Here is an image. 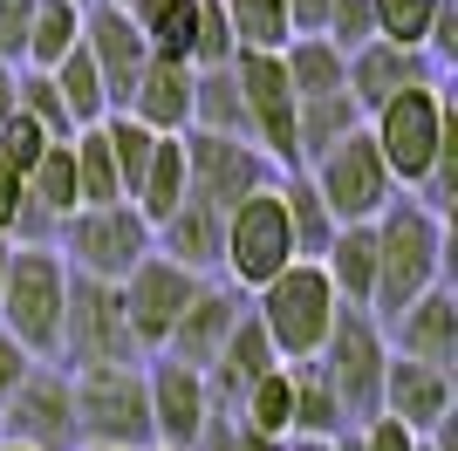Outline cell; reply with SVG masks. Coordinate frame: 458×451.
Wrapping results in <instances>:
<instances>
[{"mask_svg": "<svg viewBox=\"0 0 458 451\" xmlns=\"http://www.w3.org/2000/svg\"><path fill=\"white\" fill-rule=\"evenodd\" d=\"M103 144L116 157V185H123V206H131L137 178H144V165H151V150H157V131H144L131 110H110L103 116Z\"/></svg>", "mask_w": 458, "mask_h": 451, "instance_id": "d590c367", "label": "cell"}, {"mask_svg": "<svg viewBox=\"0 0 458 451\" xmlns=\"http://www.w3.org/2000/svg\"><path fill=\"white\" fill-rule=\"evenodd\" d=\"M62 308H69V267L55 246H14L7 287H0V336L21 342L35 362H55L62 349Z\"/></svg>", "mask_w": 458, "mask_h": 451, "instance_id": "277c9868", "label": "cell"}, {"mask_svg": "<svg viewBox=\"0 0 458 451\" xmlns=\"http://www.w3.org/2000/svg\"><path fill=\"white\" fill-rule=\"evenodd\" d=\"M191 131L206 137H247V103H240V82H233V62L226 69H191Z\"/></svg>", "mask_w": 458, "mask_h": 451, "instance_id": "4316f807", "label": "cell"}, {"mask_svg": "<svg viewBox=\"0 0 458 451\" xmlns=\"http://www.w3.org/2000/svg\"><path fill=\"white\" fill-rule=\"evenodd\" d=\"M287 7V41L294 35H322L328 28V0H281Z\"/></svg>", "mask_w": 458, "mask_h": 451, "instance_id": "f6af8a7d", "label": "cell"}, {"mask_svg": "<svg viewBox=\"0 0 458 451\" xmlns=\"http://www.w3.org/2000/svg\"><path fill=\"white\" fill-rule=\"evenodd\" d=\"M7 253H14V246H7V240H0V287H7Z\"/></svg>", "mask_w": 458, "mask_h": 451, "instance_id": "816d5d0a", "label": "cell"}, {"mask_svg": "<svg viewBox=\"0 0 458 451\" xmlns=\"http://www.w3.org/2000/svg\"><path fill=\"white\" fill-rule=\"evenodd\" d=\"M281 445L287 438H260V431H247V424H233V417H212L191 451H281Z\"/></svg>", "mask_w": 458, "mask_h": 451, "instance_id": "b9f144b4", "label": "cell"}, {"mask_svg": "<svg viewBox=\"0 0 458 451\" xmlns=\"http://www.w3.org/2000/svg\"><path fill=\"white\" fill-rule=\"evenodd\" d=\"M116 7H131V0H116Z\"/></svg>", "mask_w": 458, "mask_h": 451, "instance_id": "9f6ffc18", "label": "cell"}, {"mask_svg": "<svg viewBox=\"0 0 458 451\" xmlns=\"http://www.w3.org/2000/svg\"><path fill=\"white\" fill-rule=\"evenodd\" d=\"M76 396V438L110 451H151V396H144V362H110V370H69Z\"/></svg>", "mask_w": 458, "mask_h": 451, "instance_id": "5b68a950", "label": "cell"}, {"mask_svg": "<svg viewBox=\"0 0 458 451\" xmlns=\"http://www.w3.org/2000/svg\"><path fill=\"white\" fill-rule=\"evenodd\" d=\"M76 451H110V445H76Z\"/></svg>", "mask_w": 458, "mask_h": 451, "instance_id": "11a10c76", "label": "cell"}, {"mask_svg": "<svg viewBox=\"0 0 458 451\" xmlns=\"http://www.w3.org/2000/svg\"><path fill=\"white\" fill-rule=\"evenodd\" d=\"M76 7H89V0H76Z\"/></svg>", "mask_w": 458, "mask_h": 451, "instance_id": "6f0895ef", "label": "cell"}, {"mask_svg": "<svg viewBox=\"0 0 458 451\" xmlns=\"http://www.w3.org/2000/svg\"><path fill=\"white\" fill-rule=\"evenodd\" d=\"M0 451H28V445H7V438H0Z\"/></svg>", "mask_w": 458, "mask_h": 451, "instance_id": "db71d44e", "label": "cell"}, {"mask_svg": "<svg viewBox=\"0 0 458 451\" xmlns=\"http://www.w3.org/2000/svg\"><path fill=\"white\" fill-rule=\"evenodd\" d=\"M131 21L144 48L157 62H185L191 69V41H199V0H131Z\"/></svg>", "mask_w": 458, "mask_h": 451, "instance_id": "484cf974", "label": "cell"}, {"mask_svg": "<svg viewBox=\"0 0 458 451\" xmlns=\"http://www.w3.org/2000/svg\"><path fill=\"white\" fill-rule=\"evenodd\" d=\"M62 370H110V362H144L123 321V301L110 281H82L69 274V308H62Z\"/></svg>", "mask_w": 458, "mask_h": 451, "instance_id": "9c48e42d", "label": "cell"}, {"mask_svg": "<svg viewBox=\"0 0 458 451\" xmlns=\"http://www.w3.org/2000/svg\"><path fill=\"white\" fill-rule=\"evenodd\" d=\"M233 82H240L247 131H253V144L267 150V165L301 171V157H294V89H287L281 55H233Z\"/></svg>", "mask_w": 458, "mask_h": 451, "instance_id": "5bb4252c", "label": "cell"}, {"mask_svg": "<svg viewBox=\"0 0 458 451\" xmlns=\"http://www.w3.org/2000/svg\"><path fill=\"white\" fill-rule=\"evenodd\" d=\"M281 370V356H274V342L260 336V321L253 315H240V328L226 336V349L206 362V390H212V411L219 417H233L240 404H247V390L260 383V376H274Z\"/></svg>", "mask_w": 458, "mask_h": 451, "instance_id": "44dd1931", "label": "cell"}, {"mask_svg": "<svg viewBox=\"0 0 458 451\" xmlns=\"http://www.w3.org/2000/svg\"><path fill=\"white\" fill-rule=\"evenodd\" d=\"M69 157H76V212L82 206H116V199H123L116 157H110V144H103V123H89V131L69 137Z\"/></svg>", "mask_w": 458, "mask_h": 451, "instance_id": "836d02e7", "label": "cell"}, {"mask_svg": "<svg viewBox=\"0 0 458 451\" xmlns=\"http://www.w3.org/2000/svg\"><path fill=\"white\" fill-rule=\"evenodd\" d=\"M452 370H438V362H411V356H390L383 362V396H377V411L383 417H397L403 431H418V438H438L445 424H452Z\"/></svg>", "mask_w": 458, "mask_h": 451, "instance_id": "e0dca14e", "label": "cell"}, {"mask_svg": "<svg viewBox=\"0 0 458 451\" xmlns=\"http://www.w3.org/2000/svg\"><path fill=\"white\" fill-rule=\"evenodd\" d=\"M240 315H247V294H240V287L199 281V294L185 301V315H178V328L165 336V349H157V356H172V362H185V370L206 376V362L219 356V349H226V336L240 328Z\"/></svg>", "mask_w": 458, "mask_h": 451, "instance_id": "ac0fdd59", "label": "cell"}, {"mask_svg": "<svg viewBox=\"0 0 458 451\" xmlns=\"http://www.w3.org/2000/svg\"><path fill=\"white\" fill-rule=\"evenodd\" d=\"M369 144H377L383 171L397 191H418L431 212H452V165H458V137H452V89L445 82H418V89L390 96L383 110L363 116Z\"/></svg>", "mask_w": 458, "mask_h": 451, "instance_id": "6da1fadb", "label": "cell"}, {"mask_svg": "<svg viewBox=\"0 0 458 451\" xmlns=\"http://www.w3.org/2000/svg\"><path fill=\"white\" fill-rule=\"evenodd\" d=\"M287 383H294V417H287V438H343L349 417L328 390V376L315 362H287Z\"/></svg>", "mask_w": 458, "mask_h": 451, "instance_id": "83f0119b", "label": "cell"}, {"mask_svg": "<svg viewBox=\"0 0 458 451\" xmlns=\"http://www.w3.org/2000/svg\"><path fill=\"white\" fill-rule=\"evenodd\" d=\"M48 144H55V137L41 131V123H28L21 110L7 116V123H0V165H7V171H21V178L35 171V157H41Z\"/></svg>", "mask_w": 458, "mask_h": 451, "instance_id": "ab89813d", "label": "cell"}, {"mask_svg": "<svg viewBox=\"0 0 458 451\" xmlns=\"http://www.w3.org/2000/svg\"><path fill=\"white\" fill-rule=\"evenodd\" d=\"M369 233H377V294H369V315L390 321L424 287L445 281V212H431L418 191H397L369 219Z\"/></svg>", "mask_w": 458, "mask_h": 451, "instance_id": "7a4b0ae2", "label": "cell"}, {"mask_svg": "<svg viewBox=\"0 0 458 451\" xmlns=\"http://www.w3.org/2000/svg\"><path fill=\"white\" fill-rule=\"evenodd\" d=\"M240 55H281L287 48V7L281 0H219Z\"/></svg>", "mask_w": 458, "mask_h": 451, "instance_id": "e575fe53", "label": "cell"}, {"mask_svg": "<svg viewBox=\"0 0 458 451\" xmlns=\"http://www.w3.org/2000/svg\"><path fill=\"white\" fill-rule=\"evenodd\" d=\"M131 206L151 226H165L185 206V137H157L151 165H144V178H137V191H131Z\"/></svg>", "mask_w": 458, "mask_h": 451, "instance_id": "f546056e", "label": "cell"}, {"mask_svg": "<svg viewBox=\"0 0 458 451\" xmlns=\"http://www.w3.org/2000/svg\"><path fill=\"white\" fill-rule=\"evenodd\" d=\"M219 233H226V212L185 199L165 226H151V253H165L172 267H191V274L212 281V274H219Z\"/></svg>", "mask_w": 458, "mask_h": 451, "instance_id": "603a6c76", "label": "cell"}, {"mask_svg": "<svg viewBox=\"0 0 458 451\" xmlns=\"http://www.w3.org/2000/svg\"><path fill=\"white\" fill-rule=\"evenodd\" d=\"M274 191H281V206H287L294 260H322V253H328V240H335V219H328V206L315 199L308 171H281V178H274Z\"/></svg>", "mask_w": 458, "mask_h": 451, "instance_id": "4dcf8cb0", "label": "cell"}, {"mask_svg": "<svg viewBox=\"0 0 458 451\" xmlns=\"http://www.w3.org/2000/svg\"><path fill=\"white\" fill-rule=\"evenodd\" d=\"M55 253H62L69 274L116 287L137 260H151V219H144L137 206H123V199H116V206H82V212L62 219Z\"/></svg>", "mask_w": 458, "mask_h": 451, "instance_id": "8992f818", "label": "cell"}, {"mask_svg": "<svg viewBox=\"0 0 458 451\" xmlns=\"http://www.w3.org/2000/svg\"><path fill=\"white\" fill-rule=\"evenodd\" d=\"M82 48H89L96 75H103V89H110V110H123L131 89H137V75H144V62H151V48H144V35H137L131 7L89 0V7H82Z\"/></svg>", "mask_w": 458, "mask_h": 451, "instance_id": "2e32d148", "label": "cell"}, {"mask_svg": "<svg viewBox=\"0 0 458 451\" xmlns=\"http://www.w3.org/2000/svg\"><path fill=\"white\" fill-rule=\"evenodd\" d=\"M315 267L328 274L343 308H369V294H377V233L369 226H335V240Z\"/></svg>", "mask_w": 458, "mask_h": 451, "instance_id": "cb8c5ba5", "label": "cell"}, {"mask_svg": "<svg viewBox=\"0 0 458 451\" xmlns=\"http://www.w3.org/2000/svg\"><path fill=\"white\" fill-rule=\"evenodd\" d=\"M14 110L28 116V123H41V131L55 137H76V123H69V110H62V96H55V82H48V69H21L14 75Z\"/></svg>", "mask_w": 458, "mask_h": 451, "instance_id": "74e56055", "label": "cell"}, {"mask_svg": "<svg viewBox=\"0 0 458 451\" xmlns=\"http://www.w3.org/2000/svg\"><path fill=\"white\" fill-rule=\"evenodd\" d=\"M383 362H390V342H383V321L369 308H343L328 342L315 349V370L328 376V390L343 404L349 424L377 417V396H383Z\"/></svg>", "mask_w": 458, "mask_h": 451, "instance_id": "ba28073f", "label": "cell"}, {"mask_svg": "<svg viewBox=\"0 0 458 451\" xmlns=\"http://www.w3.org/2000/svg\"><path fill=\"white\" fill-rule=\"evenodd\" d=\"M281 69H287V89H294V103H315V96H343L349 82V55L335 48L328 35H294L281 48Z\"/></svg>", "mask_w": 458, "mask_h": 451, "instance_id": "d4e9b609", "label": "cell"}, {"mask_svg": "<svg viewBox=\"0 0 458 451\" xmlns=\"http://www.w3.org/2000/svg\"><path fill=\"white\" fill-rule=\"evenodd\" d=\"M247 315L260 321V336L274 342L281 362H315V349L328 342V328L343 315V301H335V287H328V274L315 260H294L267 287L247 294Z\"/></svg>", "mask_w": 458, "mask_h": 451, "instance_id": "3957f363", "label": "cell"}, {"mask_svg": "<svg viewBox=\"0 0 458 451\" xmlns=\"http://www.w3.org/2000/svg\"><path fill=\"white\" fill-rule=\"evenodd\" d=\"M199 281H206V274H191V267H172L165 253L137 260L131 274L116 281V301H123V321H131L137 356H157V349H165V336L178 328V315H185V301L199 294Z\"/></svg>", "mask_w": 458, "mask_h": 451, "instance_id": "4fadbf2b", "label": "cell"}, {"mask_svg": "<svg viewBox=\"0 0 458 451\" xmlns=\"http://www.w3.org/2000/svg\"><path fill=\"white\" fill-rule=\"evenodd\" d=\"M349 131H363V110L343 96H315V103H294V157L301 165H315L322 150H335Z\"/></svg>", "mask_w": 458, "mask_h": 451, "instance_id": "f1b7e54d", "label": "cell"}, {"mask_svg": "<svg viewBox=\"0 0 458 451\" xmlns=\"http://www.w3.org/2000/svg\"><path fill=\"white\" fill-rule=\"evenodd\" d=\"M14 212H21V171L0 165V240L14 233Z\"/></svg>", "mask_w": 458, "mask_h": 451, "instance_id": "7dc6e473", "label": "cell"}, {"mask_svg": "<svg viewBox=\"0 0 458 451\" xmlns=\"http://www.w3.org/2000/svg\"><path fill=\"white\" fill-rule=\"evenodd\" d=\"M281 451H335V438H287Z\"/></svg>", "mask_w": 458, "mask_h": 451, "instance_id": "681fc988", "label": "cell"}, {"mask_svg": "<svg viewBox=\"0 0 458 451\" xmlns=\"http://www.w3.org/2000/svg\"><path fill=\"white\" fill-rule=\"evenodd\" d=\"M28 14H35V0H0V62L7 69L28 62Z\"/></svg>", "mask_w": 458, "mask_h": 451, "instance_id": "7bdbcfd3", "label": "cell"}, {"mask_svg": "<svg viewBox=\"0 0 458 451\" xmlns=\"http://www.w3.org/2000/svg\"><path fill=\"white\" fill-rule=\"evenodd\" d=\"M418 451H445V445H438V438H424V445H418Z\"/></svg>", "mask_w": 458, "mask_h": 451, "instance_id": "f5cc1de1", "label": "cell"}, {"mask_svg": "<svg viewBox=\"0 0 458 451\" xmlns=\"http://www.w3.org/2000/svg\"><path fill=\"white\" fill-rule=\"evenodd\" d=\"M144 396H151V445H165V451H191L199 431L219 417L206 376L172 356H144Z\"/></svg>", "mask_w": 458, "mask_h": 451, "instance_id": "9a60e30c", "label": "cell"}, {"mask_svg": "<svg viewBox=\"0 0 458 451\" xmlns=\"http://www.w3.org/2000/svg\"><path fill=\"white\" fill-rule=\"evenodd\" d=\"M0 438L28 451H76V396H69V370L62 362H35L14 383L7 411H0Z\"/></svg>", "mask_w": 458, "mask_h": 451, "instance_id": "7c38bea8", "label": "cell"}, {"mask_svg": "<svg viewBox=\"0 0 458 451\" xmlns=\"http://www.w3.org/2000/svg\"><path fill=\"white\" fill-rule=\"evenodd\" d=\"M14 75H21V69H7V62H0V123L14 116Z\"/></svg>", "mask_w": 458, "mask_h": 451, "instance_id": "c3c4849f", "label": "cell"}, {"mask_svg": "<svg viewBox=\"0 0 458 451\" xmlns=\"http://www.w3.org/2000/svg\"><path fill=\"white\" fill-rule=\"evenodd\" d=\"M76 41H82V7L76 0H35V14H28V62H21V69H55Z\"/></svg>", "mask_w": 458, "mask_h": 451, "instance_id": "d6a6232c", "label": "cell"}, {"mask_svg": "<svg viewBox=\"0 0 458 451\" xmlns=\"http://www.w3.org/2000/svg\"><path fill=\"white\" fill-rule=\"evenodd\" d=\"M383 342L390 356H411V362H438V370H458V294L452 287H424L411 308L383 321Z\"/></svg>", "mask_w": 458, "mask_h": 451, "instance_id": "d6986e66", "label": "cell"}, {"mask_svg": "<svg viewBox=\"0 0 458 451\" xmlns=\"http://www.w3.org/2000/svg\"><path fill=\"white\" fill-rule=\"evenodd\" d=\"M287 417H294V383H287V362H281L274 376H260L247 390V404L233 411V424H247L260 438H287Z\"/></svg>", "mask_w": 458, "mask_h": 451, "instance_id": "8d00e7d4", "label": "cell"}, {"mask_svg": "<svg viewBox=\"0 0 458 451\" xmlns=\"http://www.w3.org/2000/svg\"><path fill=\"white\" fill-rule=\"evenodd\" d=\"M48 82H55V96H62V110H69V123L76 131H89V123H103L110 116V89H103V75H96V62H89V48H69V55L48 69Z\"/></svg>", "mask_w": 458, "mask_h": 451, "instance_id": "1f68e13d", "label": "cell"}, {"mask_svg": "<svg viewBox=\"0 0 458 451\" xmlns=\"http://www.w3.org/2000/svg\"><path fill=\"white\" fill-rule=\"evenodd\" d=\"M281 171L267 165V150L247 144V137H206V131H185V199L212 212H233L240 199L267 191Z\"/></svg>", "mask_w": 458, "mask_h": 451, "instance_id": "8fae6325", "label": "cell"}, {"mask_svg": "<svg viewBox=\"0 0 458 451\" xmlns=\"http://www.w3.org/2000/svg\"><path fill=\"white\" fill-rule=\"evenodd\" d=\"M281 267H294V233H287L281 191L267 185V191H253V199H240V206L226 212V233H219V274H212V281L253 294V287H267Z\"/></svg>", "mask_w": 458, "mask_h": 451, "instance_id": "52a82bcc", "label": "cell"}, {"mask_svg": "<svg viewBox=\"0 0 458 451\" xmlns=\"http://www.w3.org/2000/svg\"><path fill=\"white\" fill-rule=\"evenodd\" d=\"M123 110H131L144 131H157V137H185L191 131V69L185 62H157L151 55Z\"/></svg>", "mask_w": 458, "mask_h": 451, "instance_id": "7402d4cb", "label": "cell"}, {"mask_svg": "<svg viewBox=\"0 0 458 451\" xmlns=\"http://www.w3.org/2000/svg\"><path fill=\"white\" fill-rule=\"evenodd\" d=\"M28 370H35V356H28L21 342H7V336H0V411H7V396H14V383H21Z\"/></svg>", "mask_w": 458, "mask_h": 451, "instance_id": "bcb514c9", "label": "cell"}, {"mask_svg": "<svg viewBox=\"0 0 458 451\" xmlns=\"http://www.w3.org/2000/svg\"><path fill=\"white\" fill-rule=\"evenodd\" d=\"M308 171V185H315V199L328 206V219L335 226H369L390 199H397V185H390V171H383L377 144H369V131H349L335 150H322Z\"/></svg>", "mask_w": 458, "mask_h": 451, "instance_id": "30bf717a", "label": "cell"}, {"mask_svg": "<svg viewBox=\"0 0 458 451\" xmlns=\"http://www.w3.org/2000/svg\"><path fill=\"white\" fill-rule=\"evenodd\" d=\"M418 445H424L418 431H403L397 417H383V411L356 424V451H418Z\"/></svg>", "mask_w": 458, "mask_h": 451, "instance_id": "ee69618b", "label": "cell"}, {"mask_svg": "<svg viewBox=\"0 0 458 451\" xmlns=\"http://www.w3.org/2000/svg\"><path fill=\"white\" fill-rule=\"evenodd\" d=\"M335 451H356V424H349V431H343V438H335Z\"/></svg>", "mask_w": 458, "mask_h": 451, "instance_id": "f907efd6", "label": "cell"}, {"mask_svg": "<svg viewBox=\"0 0 458 451\" xmlns=\"http://www.w3.org/2000/svg\"><path fill=\"white\" fill-rule=\"evenodd\" d=\"M151 451H165V445H151Z\"/></svg>", "mask_w": 458, "mask_h": 451, "instance_id": "680465c9", "label": "cell"}, {"mask_svg": "<svg viewBox=\"0 0 458 451\" xmlns=\"http://www.w3.org/2000/svg\"><path fill=\"white\" fill-rule=\"evenodd\" d=\"M335 48H363V41H377V7L369 0H328V28H322Z\"/></svg>", "mask_w": 458, "mask_h": 451, "instance_id": "60d3db41", "label": "cell"}, {"mask_svg": "<svg viewBox=\"0 0 458 451\" xmlns=\"http://www.w3.org/2000/svg\"><path fill=\"white\" fill-rule=\"evenodd\" d=\"M377 7V41H397V48H424L431 21H438L445 0H369Z\"/></svg>", "mask_w": 458, "mask_h": 451, "instance_id": "f35d334b", "label": "cell"}, {"mask_svg": "<svg viewBox=\"0 0 458 451\" xmlns=\"http://www.w3.org/2000/svg\"><path fill=\"white\" fill-rule=\"evenodd\" d=\"M349 103L356 110H383L390 96H403V89H418V82H445V69L424 48H397V41H363V48H349Z\"/></svg>", "mask_w": 458, "mask_h": 451, "instance_id": "ffe728a7", "label": "cell"}]
</instances>
